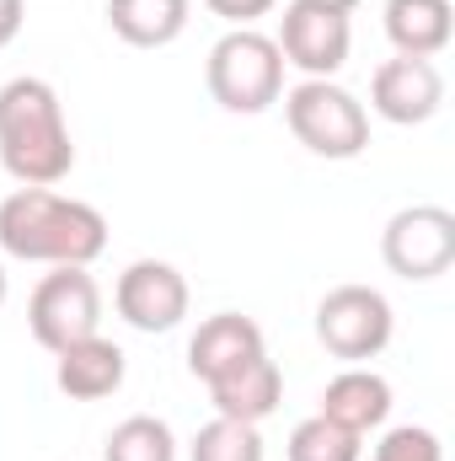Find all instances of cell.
Listing matches in <instances>:
<instances>
[{
  "instance_id": "cell-17",
  "label": "cell",
  "mask_w": 455,
  "mask_h": 461,
  "mask_svg": "<svg viewBox=\"0 0 455 461\" xmlns=\"http://www.w3.org/2000/svg\"><path fill=\"white\" fill-rule=\"evenodd\" d=\"M103 461H172V429L150 413H134L108 435Z\"/></svg>"
},
{
  "instance_id": "cell-20",
  "label": "cell",
  "mask_w": 455,
  "mask_h": 461,
  "mask_svg": "<svg viewBox=\"0 0 455 461\" xmlns=\"http://www.w3.org/2000/svg\"><path fill=\"white\" fill-rule=\"evenodd\" d=\"M375 461H445V451H440V440H434L429 429L402 424V429H391V435L375 446Z\"/></svg>"
},
{
  "instance_id": "cell-7",
  "label": "cell",
  "mask_w": 455,
  "mask_h": 461,
  "mask_svg": "<svg viewBox=\"0 0 455 461\" xmlns=\"http://www.w3.org/2000/svg\"><path fill=\"white\" fill-rule=\"evenodd\" d=\"M317 339L333 359H375L391 344V306L370 285H338L317 306Z\"/></svg>"
},
{
  "instance_id": "cell-6",
  "label": "cell",
  "mask_w": 455,
  "mask_h": 461,
  "mask_svg": "<svg viewBox=\"0 0 455 461\" xmlns=\"http://www.w3.org/2000/svg\"><path fill=\"white\" fill-rule=\"evenodd\" d=\"M279 54L306 70V81H333L348 59V0H284Z\"/></svg>"
},
{
  "instance_id": "cell-15",
  "label": "cell",
  "mask_w": 455,
  "mask_h": 461,
  "mask_svg": "<svg viewBox=\"0 0 455 461\" xmlns=\"http://www.w3.org/2000/svg\"><path fill=\"white\" fill-rule=\"evenodd\" d=\"M188 0H103V16L134 49H161L188 27Z\"/></svg>"
},
{
  "instance_id": "cell-3",
  "label": "cell",
  "mask_w": 455,
  "mask_h": 461,
  "mask_svg": "<svg viewBox=\"0 0 455 461\" xmlns=\"http://www.w3.org/2000/svg\"><path fill=\"white\" fill-rule=\"evenodd\" d=\"M210 92L226 113H263L268 103H279V86H284V54L273 38L252 32V27H236L226 32L215 49H210Z\"/></svg>"
},
{
  "instance_id": "cell-18",
  "label": "cell",
  "mask_w": 455,
  "mask_h": 461,
  "mask_svg": "<svg viewBox=\"0 0 455 461\" xmlns=\"http://www.w3.org/2000/svg\"><path fill=\"white\" fill-rule=\"evenodd\" d=\"M290 461H359V435L333 419H306L290 435Z\"/></svg>"
},
{
  "instance_id": "cell-1",
  "label": "cell",
  "mask_w": 455,
  "mask_h": 461,
  "mask_svg": "<svg viewBox=\"0 0 455 461\" xmlns=\"http://www.w3.org/2000/svg\"><path fill=\"white\" fill-rule=\"evenodd\" d=\"M0 247L27 263L86 268L108 247V221L92 204L65 199L54 188H16L0 199Z\"/></svg>"
},
{
  "instance_id": "cell-12",
  "label": "cell",
  "mask_w": 455,
  "mask_h": 461,
  "mask_svg": "<svg viewBox=\"0 0 455 461\" xmlns=\"http://www.w3.org/2000/svg\"><path fill=\"white\" fill-rule=\"evenodd\" d=\"M59 392L70 402H97V397H113L123 386V348L103 333L92 339H76L70 348H59V370H54Z\"/></svg>"
},
{
  "instance_id": "cell-11",
  "label": "cell",
  "mask_w": 455,
  "mask_h": 461,
  "mask_svg": "<svg viewBox=\"0 0 455 461\" xmlns=\"http://www.w3.org/2000/svg\"><path fill=\"white\" fill-rule=\"evenodd\" d=\"M210 397H215V413L220 419H241V424H257L279 408V392H284V375L268 354H252L241 365L220 370L215 381H204Z\"/></svg>"
},
{
  "instance_id": "cell-9",
  "label": "cell",
  "mask_w": 455,
  "mask_h": 461,
  "mask_svg": "<svg viewBox=\"0 0 455 461\" xmlns=\"http://www.w3.org/2000/svg\"><path fill=\"white\" fill-rule=\"evenodd\" d=\"M113 301H118V317L129 328L166 333V328H177L188 317V279L172 263H161V258H139V263H129L118 274Z\"/></svg>"
},
{
  "instance_id": "cell-4",
  "label": "cell",
  "mask_w": 455,
  "mask_h": 461,
  "mask_svg": "<svg viewBox=\"0 0 455 461\" xmlns=\"http://www.w3.org/2000/svg\"><path fill=\"white\" fill-rule=\"evenodd\" d=\"M284 118H290L295 140L327 161H353L370 145V118L359 108V97L343 92L338 81H300L284 97Z\"/></svg>"
},
{
  "instance_id": "cell-16",
  "label": "cell",
  "mask_w": 455,
  "mask_h": 461,
  "mask_svg": "<svg viewBox=\"0 0 455 461\" xmlns=\"http://www.w3.org/2000/svg\"><path fill=\"white\" fill-rule=\"evenodd\" d=\"M451 0H386V32L402 54L429 59L451 43Z\"/></svg>"
},
{
  "instance_id": "cell-22",
  "label": "cell",
  "mask_w": 455,
  "mask_h": 461,
  "mask_svg": "<svg viewBox=\"0 0 455 461\" xmlns=\"http://www.w3.org/2000/svg\"><path fill=\"white\" fill-rule=\"evenodd\" d=\"M22 22H27V0H0V49L22 32Z\"/></svg>"
},
{
  "instance_id": "cell-8",
  "label": "cell",
  "mask_w": 455,
  "mask_h": 461,
  "mask_svg": "<svg viewBox=\"0 0 455 461\" xmlns=\"http://www.w3.org/2000/svg\"><path fill=\"white\" fill-rule=\"evenodd\" d=\"M380 258L402 279H440L455 263V215L445 204L397 210L380 236Z\"/></svg>"
},
{
  "instance_id": "cell-19",
  "label": "cell",
  "mask_w": 455,
  "mask_h": 461,
  "mask_svg": "<svg viewBox=\"0 0 455 461\" xmlns=\"http://www.w3.org/2000/svg\"><path fill=\"white\" fill-rule=\"evenodd\" d=\"M193 461H263V440L257 424L241 419H210L193 440Z\"/></svg>"
},
{
  "instance_id": "cell-14",
  "label": "cell",
  "mask_w": 455,
  "mask_h": 461,
  "mask_svg": "<svg viewBox=\"0 0 455 461\" xmlns=\"http://www.w3.org/2000/svg\"><path fill=\"white\" fill-rule=\"evenodd\" d=\"M391 413V386H386V375H375V370H343L327 381V392H322V419H333L343 429H353V435H364V429H375L380 419Z\"/></svg>"
},
{
  "instance_id": "cell-5",
  "label": "cell",
  "mask_w": 455,
  "mask_h": 461,
  "mask_svg": "<svg viewBox=\"0 0 455 461\" xmlns=\"http://www.w3.org/2000/svg\"><path fill=\"white\" fill-rule=\"evenodd\" d=\"M97 317H103V290L86 268H70L59 263L54 274L38 279L32 301H27V322H32V339L43 348H70L76 339H92L97 333Z\"/></svg>"
},
{
  "instance_id": "cell-23",
  "label": "cell",
  "mask_w": 455,
  "mask_h": 461,
  "mask_svg": "<svg viewBox=\"0 0 455 461\" xmlns=\"http://www.w3.org/2000/svg\"><path fill=\"white\" fill-rule=\"evenodd\" d=\"M0 301H5V268H0Z\"/></svg>"
},
{
  "instance_id": "cell-13",
  "label": "cell",
  "mask_w": 455,
  "mask_h": 461,
  "mask_svg": "<svg viewBox=\"0 0 455 461\" xmlns=\"http://www.w3.org/2000/svg\"><path fill=\"white\" fill-rule=\"evenodd\" d=\"M252 354H263V328L252 317H241V312H220V317L199 322V333L188 344V370L199 381H215L220 370L252 359Z\"/></svg>"
},
{
  "instance_id": "cell-10",
  "label": "cell",
  "mask_w": 455,
  "mask_h": 461,
  "mask_svg": "<svg viewBox=\"0 0 455 461\" xmlns=\"http://www.w3.org/2000/svg\"><path fill=\"white\" fill-rule=\"evenodd\" d=\"M370 103H375V113L391 118V123H424V118L440 113V103H445V76L434 70V59L397 54V59H386L370 76Z\"/></svg>"
},
{
  "instance_id": "cell-21",
  "label": "cell",
  "mask_w": 455,
  "mask_h": 461,
  "mask_svg": "<svg viewBox=\"0 0 455 461\" xmlns=\"http://www.w3.org/2000/svg\"><path fill=\"white\" fill-rule=\"evenodd\" d=\"M210 11H220V16H230V22H246V16L273 11V0H210Z\"/></svg>"
},
{
  "instance_id": "cell-2",
  "label": "cell",
  "mask_w": 455,
  "mask_h": 461,
  "mask_svg": "<svg viewBox=\"0 0 455 461\" xmlns=\"http://www.w3.org/2000/svg\"><path fill=\"white\" fill-rule=\"evenodd\" d=\"M0 167L22 188H49L59 177H70V167H76L65 108H59L54 86L38 76H16L0 86Z\"/></svg>"
}]
</instances>
